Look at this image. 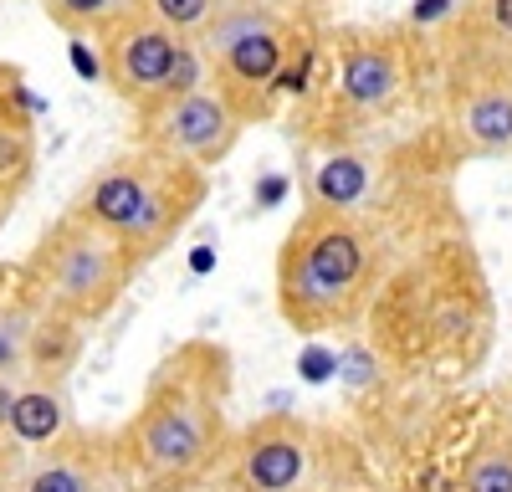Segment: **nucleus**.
Here are the masks:
<instances>
[{"label":"nucleus","instance_id":"obj_1","mask_svg":"<svg viewBox=\"0 0 512 492\" xmlns=\"http://www.w3.org/2000/svg\"><path fill=\"white\" fill-rule=\"evenodd\" d=\"M226 390L231 359L221 344L175 349L144 390V405L128 426V457L149 482L195 477L226 441Z\"/></svg>","mask_w":512,"mask_h":492},{"label":"nucleus","instance_id":"obj_13","mask_svg":"<svg viewBox=\"0 0 512 492\" xmlns=\"http://www.w3.org/2000/svg\"><path fill=\"white\" fill-rule=\"evenodd\" d=\"M456 134L472 154L507 159L512 154V88L492 82V88L466 93L461 108H456Z\"/></svg>","mask_w":512,"mask_h":492},{"label":"nucleus","instance_id":"obj_2","mask_svg":"<svg viewBox=\"0 0 512 492\" xmlns=\"http://www.w3.org/2000/svg\"><path fill=\"white\" fill-rule=\"evenodd\" d=\"M374 267V246L354 216L308 211L277 257V308L292 328L323 334L359 308Z\"/></svg>","mask_w":512,"mask_h":492},{"label":"nucleus","instance_id":"obj_19","mask_svg":"<svg viewBox=\"0 0 512 492\" xmlns=\"http://www.w3.org/2000/svg\"><path fill=\"white\" fill-rule=\"evenodd\" d=\"M41 6H47L52 26L62 31H93L123 16V0H41Z\"/></svg>","mask_w":512,"mask_h":492},{"label":"nucleus","instance_id":"obj_23","mask_svg":"<svg viewBox=\"0 0 512 492\" xmlns=\"http://www.w3.org/2000/svg\"><path fill=\"white\" fill-rule=\"evenodd\" d=\"M502 436L512 441V390H507V400H502Z\"/></svg>","mask_w":512,"mask_h":492},{"label":"nucleus","instance_id":"obj_4","mask_svg":"<svg viewBox=\"0 0 512 492\" xmlns=\"http://www.w3.org/2000/svg\"><path fill=\"white\" fill-rule=\"evenodd\" d=\"M128 272H134V252L123 246V236L93 226L77 211L36 252V277H41L47 303L82 323H98L123 298Z\"/></svg>","mask_w":512,"mask_h":492},{"label":"nucleus","instance_id":"obj_22","mask_svg":"<svg viewBox=\"0 0 512 492\" xmlns=\"http://www.w3.org/2000/svg\"><path fill=\"white\" fill-rule=\"evenodd\" d=\"M446 11H451V0H415V11H410V16H415L420 26H431V21H441Z\"/></svg>","mask_w":512,"mask_h":492},{"label":"nucleus","instance_id":"obj_6","mask_svg":"<svg viewBox=\"0 0 512 492\" xmlns=\"http://www.w3.org/2000/svg\"><path fill=\"white\" fill-rule=\"evenodd\" d=\"M180 36L159 26L144 11H123L118 21H108V41H103V77L108 88L134 103L139 113L154 108L169 88V67H175Z\"/></svg>","mask_w":512,"mask_h":492},{"label":"nucleus","instance_id":"obj_14","mask_svg":"<svg viewBox=\"0 0 512 492\" xmlns=\"http://www.w3.org/2000/svg\"><path fill=\"white\" fill-rule=\"evenodd\" d=\"M82 318H72V313H62V308H41V318H36V339H31V375H67L72 369V359H77V349H82Z\"/></svg>","mask_w":512,"mask_h":492},{"label":"nucleus","instance_id":"obj_16","mask_svg":"<svg viewBox=\"0 0 512 492\" xmlns=\"http://www.w3.org/2000/svg\"><path fill=\"white\" fill-rule=\"evenodd\" d=\"M36 318L41 313L31 303H0V375H26Z\"/></svg>","mask_w":512,"mask_h":492},{"label":"nucleus","instance_id":"obj_7","mask_svg":"<svg viewBox=\"0 0 512 492\" xmlns=\"http://www.w3.org/2000/svg\"><path fill=\"white\" fill-rule=\"evenodd\" d=\"M318 477V441L303 421L267 416L236 441L241 492H308Z\"/></svg>","mask_w":512,"mask_h":492},{"label":"nucleus","instance_id":"obj_9","mask_svg":"<svg viewBox=\"0 0 512 492\" xmlns=\"http://www.w3.org/2000/svg\"><path fill=\"white\" fill-rule=\"evenodd\" d=\"M400 52L379 36H349L338 52V98L354 118H379L400 98Z\"/></svg>","mask_w":512,"mask_h":492},{"label":"nucleus","instance_id":"obj_20","mask_svg":"<svg viewBox=\"0 0 512 492\" xmlns=\"http://www.w3.org/2000/svg\"><path fill=\"white\" fill-rule=\"evenodd\" d=\"M477 11H482V21H487L502 41H512V0H482Z\"/></svg>","mask_w":512,"mask_h":492},{"label":"nucleus","instance_id":"obj_5","mask_svg":"<svg viewBox=\"0 0 512 492\" xmlns=\"http://www.w3.org/2000/svg\"><path fill=\"white\" fill-rule=\"evenodd\" d=\"M241 129H246V113L221 82H205V88L159 98L154 108H144V149L195 164V170L221 164L236 149Z\"/></svg>","mask_w":512,"mask_h":492},{"label":"nucleus","instance_id":"obj_21","mask_svg":"<svg viewBox=\"0 0 512 492\" xmlns=\"http://www.w3.org/2000/svg\"><path fill=\"white\" fill-rule=\"evenodd\" d=\"M16 385H21V375H0V441H6V426H11V405H16Z\"/></svg>","mask_w":512,"mask_h":492},{"label":"nucleus","instance_id":"obj_3","mask_svg":"<svg viewBox=\"0 0 512 492\" xmlns=\"http://www.w3.org/2000/svg\"><path fill=\"white\" fill-rule=\"evenodd\" d=\"M200 200H205V175L195 164L144 149V154L108 164L88 185V195L77 200V216H88L93 226L123 236L134 262H144L200 211Z\"/></svg>","mask_w":512,"mask_h":492},{"label":"nucleus","instance_id":"obj_15","mask_svg":"<svg viewBox=\"0 0 512 492\" xmlns=\"http://www.w3.org/2000/svg\"><path fill=\"white\" fill-rule=\"evenodd\" d=\"M456 492H512V441L507 436L482 441L472 457H466Z\"/></svg>","mask_w":512,"mask_h":492},{"label":"nucleus","instance_id":"obj_10","mask_svg":"<svg viewBox=\"0 0 512 492\" xmlns=\"http://www.w3.org/2000/svg\"><path fill=\"white\" fill-rule=\"evenodd\" d=\"M72 436V395H67V375H21L16 385V405H11V426L6 441L16 451H41Z\"/></svg>","mask_w":512,"mask_h":492},{"label":"nucleus","instance_id":"obj_18","mask_svg":"<svg viewBox=\"0 0 512 492\" xmlns=\"http://www.w3.org/2000/svg\"><path fill=\"white\" fill-rule=\"evenodd\" d=\"M221 0H139V11L154 16L159 26H169L175 36H200L210 26V16H216Z\"/></svg>","mask_w":512,"mask_h":492},{"label":"nucleus","instance_id":"obj_8","mask_svg":"<svg viewBox=\"0 0 512 492\" xmlns=\"http://www.w3.org/2000/svg\"><path fill=\"white\" fill-rule=\"evenodd\" d=\"M0 492H118V472L98 446L57 441L21 457L0 472Z\"/></svg>","mask_w":512,"mask_h":492},{"label":"nucleus","instance_id":"obj_12","mask_svg":"<svg viewBox=\"0 0 512 492\" xmlns=\"http://www.w3.org/2000/svg\"><path fill=\"white\" fill-rule=\"evenodd\" d=\"M287 57H292V47H287V31L277 21V26H256V31L236 36L210 67L221 72V88L236 98V93H272Z\"/></svg>","mask_w":512,"mask_h":492},{"label":"nucleus","instance_id":"obj_17","mask_svg":"<svg viewBox=\"0 0 512 492\" xmlns=\"http://www.w3.org/2000/svg\"><path fill=\"white\" fill-rule=\"evenodd\" d=\"M31 164H36L31 129L16 118H0V195H16L31 180Z\"/></svg>","mask_w":512,"mask_h":492},{"label":"nucleus","instance_id":"obj_11","mask_svg":"<svg viewBox=\"0 0 512 492\" xmlns=\"http://www.w3.org/2000/svg\"><path fill=\"white\" fill-rule=\"evenodd\" d=\"M374 190H379V170L359 149H328L323 159L308 164V211L354 216L374 200Z\"/></svg>","mask_w":512,"mask_h":492}]
</instances>
